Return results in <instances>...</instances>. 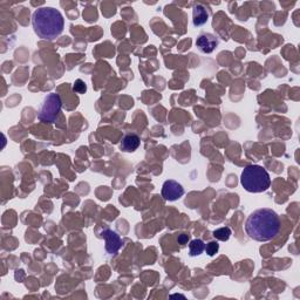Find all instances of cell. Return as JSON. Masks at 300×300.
Here are the masks:
<instances>
[{"label": "cell", "instance_id": "cell-1", "mask_svg": "<svg viewBox=\"0 0 300 300\" xmlns=\"http://www.w3.org/2000/svg\"><path fill=\"white\" fill-rule=\"evenodd\" d=\"M280 218L272 209H258L246 220L245 231L250 238L257 242H267L278 234Z\"/></svg>", "mask_w": 300, "mask_h": 300}, {"label": "cell", "instance_id": "cell-2", "mask_svg": "<svg viewBox=\"0 0 300 300\" xmlns=\"http://www.w3.org/2000/svg\"><path fill=\"white\" fill-rule=\"evenodd\" d=\"M32 25L35 34L41 39L53 40L64 31L63 14L53 7H41L33 13Z\"/></svg>", "mask_w": 300, "mask_h": 300}, {"label": "cell", "instance_id": "cell-3", "mask_svg": "<svg viewBox=\"0 0 300 300\" xmlns=\"http://www.w3.org/2000/svg\"><path fill=\"white\" fill-rule=\"evenodd\" d=\"M240 183L249 192H264L271 185L269 172L260 165H247L240 176Z\"/></svg>", "mask_w": 300, "mask_h": 300}, {"label": "cell", "instance_id": "cell-4", "mask_svg": "<svg viewBox=\"0 0 300 300\" xmlns=\"http://www.w3.org/2000/svg\"><path fill=\"white\" fill-rule=\"evenodd\" d=\"M61 99L58 94L51 93L42 101L38 117L41 122L54 123L58 120L61 110Z\"/></svg>", "mask_w": 300, "mask_h": 300}, {"label": "cell", "instance_id": "cell-5", "mask_svg": "<svg viewBox=\"0 0 300 300\" xmlns=\"http://www.w3.org/2000/svg\"><path fill=\"white\" fill-rule=\"evenodd\" d=\"M184 195V189L178 182L174 181V179H169L165 181L164 184L162 187V197L165 201H177Z\"/></svg>", "mask_w": 300, "mask_h": 300}, {"label": "cell", "instance_id": "cell-6", "mask_svg": "<svg viewBox=\"0 0 300 300\" xmlns=\"http://www.w3.org/2000/svg\"><path fill=\"white\" fill-rule=\"evenodd\" d=\"M102 237L106 240V251L109 254H116L122 246L121 237L113 230H106L102 232Z\"/></svg>", "mask_w": 300, "mask_h": 300}, {"label": "cell", "instance_id": "cell-7", "mask_svg": "<svg viewBox=\"0 0 300 300\" xmlns=\"http://www.w3.org/2000/svg\"><path fill=\"white\" fill-rule=\"evenodd\" d=\"M196 46L203 53H213L218 46V39L210 33L201 34L196 40Z\"/></svg>", "mask_w": 300, "mask_h": 300}, {"label": "cell", "instance_id": "cell-8", "mask_svg": "<svg viewBox=\"0 0 300 300\" xmlns=\"http://www.w3.org/2000/svg\"><path fill=\"white\" fill-rule=\"evenodd\" d=\"M139 147H140V138L138 135H135V134L126 135L121 142V149L123 151H127V152L135 151Z\"/></svg>", "mask_w": 300, "mask_h": 300}, {"label": "cell", "instance_id": "cell-9", "mask_svg": "<svg viewBox=\"0 0 300 300\" xmlns=\"http://www.w3.org/2000/svg\"><path fill=\"white\" fill-rule=\"evenodd\" d=\"M194 25L195 26H202L208 21L209 13L205 9L204 6L202 5H195L194 6Z\"/></svg>", "mask_w": 300, "mask_h": 300}, {"label": "cell", "instance_id": "cell-10", "mask_svg": "<svg viewBox=\"0 0 300 300\" xmlns=\"http://www.w3.org/2000/svg\"><path fill=\"white\" fill-rule=\"evenodd\" d=\"M204 250H205V245L203 240L201 239H194L191 240L190 244H189V253H190L191 257L201 256Z\"/></svg>", "mask_w": 300, "mask_h": 300}, {"label": "cell", "instance_id": "cell-11", "mask_svg": "<svg viewBox=\"0 0 300 300\" xmlns=\"http://www.w3.org/2000/svg\"><path fill=\"white\" fill-rule=\"evenodd\" d=\"M214 237L222 242H226L231 237L230 227H220V229L214 231Z\"/></svg>", "mask_w": 300, "mask_h": 300}, {"label": "cell", "instance_id": "cell-12", "mask_svg": "<svg viewBox=\"0 0 300 300\" xmlns=\"http://www.w3.org/2000/svg\"><path fill=\"white\" fill-rule=\"evenodd\" d=\"M86 90H87V86L82 80L77 79L76 81H75L73 84V92L77 93V94H84L86 93Z\"/></svg>", "mask_w": 300, "mask_h": 300}, {"label": "cell", "instance_id": "cell-13", "mask_svg": "<svg viewBox=\"0 0 300 300\" xmlns=\"http://www.w3.org/2000/svg\"><path fill=\"white\" fill-rule=\"evenodd\" d=\"M218 250H220V244L217 242H210L205 246V251H207V253L211 257L215 256V254L218 252Z\"/></svg>", "mask_w": 300, "mask_h": 300}, {"label": "cell", "instance_id": "cell-14", "mask_svg": "<svg viewBox=\"0 0 300 300\" xmlns=\"http://www.w3.org/2000/svg\"><path fill=\"white\" fill-rule=\"evenodd\" d=\"M188 240H189L188 234H179L178 238H177V242L179 244H182V245H183V244H187Z\"/></svg>", "mask_w": 300, "mask_h": 300}]
</instances>
